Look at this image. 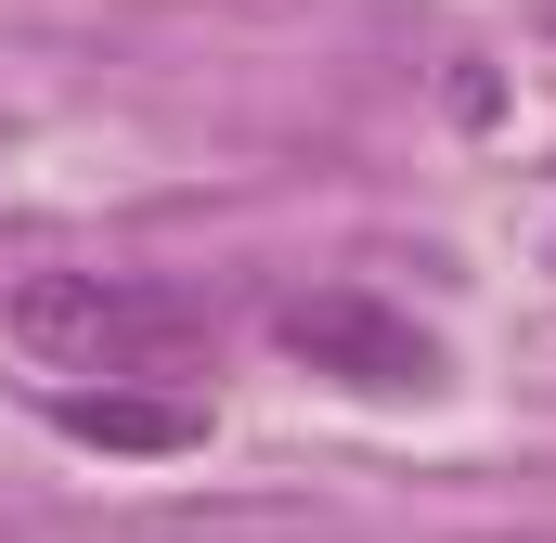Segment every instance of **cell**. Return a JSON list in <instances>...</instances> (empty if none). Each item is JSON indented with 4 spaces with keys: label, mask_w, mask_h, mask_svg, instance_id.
<instances>
[{
    "label": "cell",
    "mask_w": 556,
    "mask_h": 543,
    "mask_svg": "<svg viewBox=\"0 0 556 543\" xmlns=\"http://www.w3.org/2000/svg\"><path fill=\"white\" fill-rule=\"evenodd\" d=\"M52 427L104 440V453H194L207 402H142V376H104V389H52Z\"/></svg>",
    "instance_id": "cell-3"
},
{
    "label": "cell",
    "mask_w": 556,
    "mask_h": 543,
    "mask_svg": "<svg viewBox=\"0 0 556 543\" xmlns=\"http://www.w3.org/2000/svg\"><path fill=\"white\" fill-rule=\"evenodd\" d=\"M13 350L52 376H194L207 311L155 272H26L13 285Z\"/></svg>",
    "instance_id": "cell-1"
},
{
    "label": "cell",
    "mask_w": 556,
    "mask_h": 543,
    "mask_svg": "<svg viewBox=\"0 0 556 543\" xmlns=\"http://www.w3.org/2000/svg\"><path fill=\"white\" fill-rule=\"evenodd\" d=\"M531 13H544V26H556V0H531Z\"/></svg>",
    "instance_id": "cell-4"
},
{
    "label": "cell",
    "mask_w": 556,
    "mask_h": 543,
    "mask_svg": "<svg viewBox=\"0 0 556 543\" xmlns=\"http://www.w3.org/2000/svg\"><path fill=\"white\" fill-rule=\"evenodd\" d=\"M273 350L311 363V376H337V389H376V402L440 389V337H427L415 311L363 298V285H311V298H285V311H273Z\"/></svg>",
    "instance_id": "cell-2"
}]
</instances>
